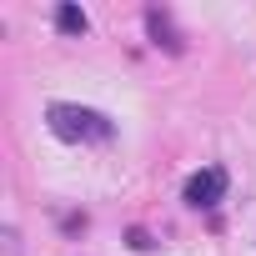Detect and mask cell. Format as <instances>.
Wrapping results in <instances>:
<instances>
[{
	"label": "cell",
	"instance_id": "6da1fadb",
	"mask_svg": "<svg viewBox=\"0 0 256 256\" xmlns=\"http://www.w3.org/2000/svg\"><path fill=\"white\" fill-rule=\"evenodd\" d=\"M46 120H50V131H56L60 141H70V146H80V141H110V120H106L100 110H90V106H66V100H56V106L46 110Z\"/></svg>",
	"mask_w": 256,
	"mask_h": 256
},
{
	"label": "cell",
	"instance_id": "7a4b0ae2",
	"mask_svg": "<svg viewBox=\"0 0 256 256\" xmlns=\"http://www.w3.org/2000/svg\"><path fill=\"white\" fill-rule=\"evenodd\" d=\"M221 196H226V171L221 166H201L186 181V206H196V211H211Z\"/></svg>",
	"mask_w": 256,
	"mask_h": 256
},
{
	"label": "cell",
	"instance_id": "3957f363",
	"mask_svg": "<svg viewBox=\"0 0 256 256\" xmlns=\"http://www.w3.org/2000/svg\"><path fill=\"white\" fill-rule=\"evenodd\" d=\"M146 30H151V40H156V46H166L171 56L181 50V36H176V26H171V16H166V10H146Z\"/></svg>",
	"mask_w": 256,
	"mask_h": 256
},
{
	"label": "cell",
	"instance_id": "277c9868",
	"mask_svg": "<svg viewBox=\"0 0 256 256\" xmlns=\"http://www.w3.org/2000/svg\"><path fill=\"white\" fill-rule=\"evenodd\" d=\"M56 26H60L66 36H80V30H86V10H80V6H60V10H56Z\"/></svg>",
	"mask_w": 256,
	"mask_h": 256
}]
</instances>
